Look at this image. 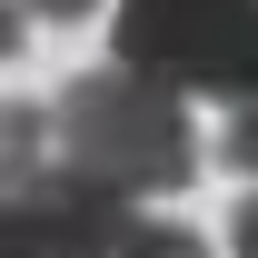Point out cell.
<instances>
[{"label":"cell","instance_id":"cell-1","mask_svg":"<svg viewBox=\"0 0 258 258\" xmlns=\"http://www.w3.org/2000/svg\"><path fill=\"white\" fill-rule=\"evenodd\" d=\"M50 139L70 149L80 179L119 199H149V189H189L199 169V129H189V99L169 90V80H139V70H90V80H70L60 109H50Z\"/></svg>","mask_w":258,"mask_h":258},{"label":"cell","instance_id":"cell-2","mask_svg":"<svg viewBox=\"0 0 258 258\" xmlns=\"http://www.w3.org/2000/svg\"><path fill=\"white\" fill-rule=\"evenodd\" d=\"M119 70L169 90L258 99V0H119Z\"/></svg>","mask_w":258,"mask_h":258},{"label":"cell","instance_id":"cell-3","mask_svg":"<svg viewBox=\"0 0 258 258\" xmlns=\"http://www.w3.org/2000/svg\"><path fill=\"white\" fill-rule=\"evenodd\" d=\"M129 199L99 189V179H80V169H10L0 179V258H119L129 238Z\"/></svg>","mask_w":258,"mask_h":258},{"label":"cell","instance_id":"cell-4","mask_svg":"<svg viewBox=\"0 0 258 258\" xmlns=\"http://www.w3.org/2000/svg\"><path fill=\"white\" fill-rule=\"evenodd\" d=\"M40 149H50V109L0 99V179H10V169H40Z\"/></svg>","mask_w":258,"mask_h":258},{"label":"cell","instance_id":"cell-5","mask_svg":"<svg viewBox=\"0 0 258 258\" xmlns=\"http://www.w3.org/2000/svg\"><path fill=\"white\" fill-rule=\"evenodd\" d=\"M228 169H238V179H258V99H238V109H228Z\"/></svg>","mask_w":258,"mask_h":258},{"label":"cell","instance_id":"cell-6","mask_svg":"<svg viewBox=\"0 0 258 258\" xmlns=\"http://www.w3.org/2000/svg\"><path fill=\"white\" fill-rule=\"evenodd\" d=\"M119 258H209V248H199L189 228H129V238H119Z\"/></svg>","mask_w":258,"mask_h":258},{"label":"cell","instance_id":"cell-7","mask_svg":"<svg viewBox=\"0 0 258 258\" xmlns=\"http://www.w3.org/2000/svg\"><path fill=\"white\" fill-rule=\"evenodd\" d=\"M228 248H238V258H258V189L238 199V228H228Z\"/></svg>","mask_w":258,"mask_h":258},{"label":"cell","instance_id":"cell-8","mask_svg":"<svg viewBox=\"0 0 258 258\" xmlns=\"http://www.w3.org/2000/svg\"><path fill=\"white\" fill-rule=\"evenodd\" d=\"M40 20H80V10H99V0H30Z\"/></svg>","mask_w":258,"mask_h":258},{"label":"cell","instance_id":"cell-9","mask_svg":"<svg viewBox=\"0 0 258 258\" xmlns=\"http://www.w3.org/2000/svg\"><path fill=\"white\" fill-rule=\"evenodd\" d=\"M10 50H20V10L0 0V60H10Z\"/></svg>","mask_w":258,"mask_h":258}]
</instances>
